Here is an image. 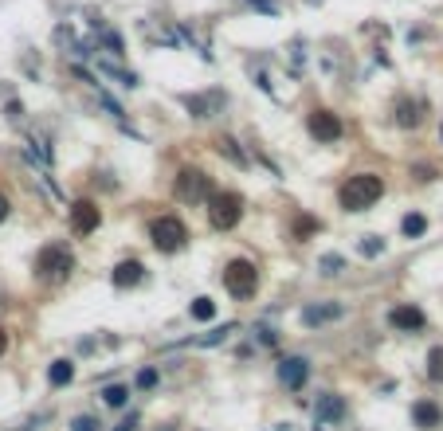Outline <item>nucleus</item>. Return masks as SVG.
I'll return each instance as SVG.
<instances>
[{"label": "nucleus", "mask_w": 443, "mask_h": 431, "mask_svg": "<svg viewBox=\"0 0 443 431\" xmlns=\"http://www.w3.org/2000/svg\"><path fill=\"white\" fill-rule=\"evenodd\" d=\"M381 196H384V180L376 177V173H357V177H350L338 188V204L345 212H365V208H373Z\"/></svg>", "instance_id": "f257e3e1"}, {"label": "nucleus", "mask_w": 443, "mask_h": 431, "mask_svg": "<svg viewBox=\"0 0 443 431\" xmlns=\"http://www.w3.org/2000/svg\"><path fill=\"white\" fill-rule=\"evenodd\" d=\"M243 216V200L239 192H212L208 196V220H212L216 231H231Z\"/></svg>", "instance_id": "f03ea898"}, {"label": "nucleus", "mask_w": 443, "mask_h": 431, "mask_svg": "<svg viewBox=\"0 0 443 431\" xmlns=\"http://www.w3.org/2000/svg\"><path fill=\"white\" fill-rule=\"evenodd\" d=\"M224 287H228V294L236 298H251L259 287V271L251 259H231L228 267H224Z\"/></svg>", "instance_id": "7ed1b4c3"}, {"label": "nucleus", "mask_w": 443, "mask_h": 431, "mask_svg": "<svg viewBox=\"0 0 443 431\" xmlns=\"http://www.w3.org/2000/svg\"><path fill=\"white\" fill-rule=\"evenodd\" d=\"M149 239H154L157 251H180L188 239V228L177 220V216H161V220L149 224Z\"/></svg>", "instance_id": "20e7f679"}, {"label": "nucleus", "mask_w": 443, "mask_h": 431, "mask_svg": "<svg viewBox=\"0 0 443 431\" xmlns=\"http://www.w3.org/2000/svg\"><path fill=\"white\" fill-rule=\"evenodd\" d=\"M71 267H75V259H71V251L63 243H47L35 255V275H40V279H63Z\"/></svg>", "instance_id": "39448f33"}, {"label": "nucleus", "mask_w": 443, "mask_h": 431, "mask_svg": "<svg viewBox=\"0 0 443 431\" xmlns=\"http://www.w3.org/2000/svg\"><path fill=\"white\" fill-rule=\"evenodd\" d=\"M212 196V185H208V177L200 169H180L177 173V200L185 204H200Z\"/></svg>", "instance_id": "423d86ee"}, {"label": "nucleus", "mask_w": 443, "mask_h": 431, "mask_svg": "<svg viewBox=\"0 0 443 431\" xmlns=\"http://www.w3.org/2000/svg\"><path fill=\"white\" fill-rule=\"evenodd\" d=\"M306 130L318 137V142H341V134H345L341 118H338V114H330V110H314L306 118Z\"/></svg>", "instance_id": "0eeeda50"}, {"label": "nucleus", "mask_w": 443, "mask_h": 431, "mask_svg": "<svg viewBox=\"0 0 443 431\" xmlns=\"http://www.w3.org/2000/svg\"><path fill=\"white\" fill-rule=\"evenodd\" d=\"M98 224H103V208H98L94 200H75L71 204V228H75L79 236H91Z\"/></svg>", "instance_id": "6e6552de"}, {"label": "nucleus", "mask_w": 443, "mask_h": 431, "mask_svg": "<svg viewBox=\"0 0 443 431\" xmlns=\"http://www.w3.org/2000/svg\"><path fill=\"white\" fill-rule=\"evenodd\" d=\"M389 326H392V330H401V333H420L427 326V318H424L420 306H392V310H389Z\"/></svg>", "instance_id": "1a4fd4ad"}, {"label": "nucleus", "mask_w": 443, "mask_h": 431, "mask_svg": "<svg viewBox=\"0 0 443 431\" xmlns=\"http://www.w3.org/2000/svg\"><path fill=\"white\" fill-rule=\"evenodd\" d=\"M306 377H310V361H306V357H287V361L279 364V381L287 384V389H294V392L306 384Z\"/></svg>", "instance_id": "9d476101"}, {"label": "nucleus", "mask_w": 443, "mask_h": 431, "mask_svg": "<svg viewBox=\"0 0 443 431\" xmlns=\"http://www.w3.org/2000/svg\"><path fill=\"white\" fill-rule=\"evenodd\" d=\"M345 400L338 396V392H326V396H318V404H314V415H318V423H338V420H345Z\"/></svg>", "instance_id": "9b49d317"}, {"label": "nucleus", "mask_w": 443, "mask_h": 431, "mask_svg": "<svg viewBox=\"0 0 443 431\" xmlns=\"http://www.w3.org/2000/svg\"><path fill=\"white\" fill-rule=\"evenodd\" d=\"M412 423L424 427V431L439 427V423H443V408L435 404V400H416V404H412Z\"/></svg>", "instance_id": "f8f14e48"}, {"label": "nucleus", "mask_w": 443, "mask_h": 431, "mask_svg": "<svg viewBox=\"0 0 443 431\" xmlns=\"http://www.w3.org/2000/svg\"><path fill=\"white\" fill-rule=\"evenodd\" d=\"M341 314H345V306L341 302H330V306H306V310H302V326H310V330H314V326H330V321H338Z\"/></svg>", "instance_id": "ddd939ff"}, {"label": "nucleus", "mask_w": 443, "mask_h": 431, "mask_svg": "<svg viewBox=\"0 0 443 431\" xmlns=\"http://www.w3.org/2000/svg\"><path fill=\"white\" fill-rule=\"evenodd\" d=\"M142 279H145V267L137 259H126L114 267V287H137Z\"/></svg>", "instance_id": "4468645a"}, {"label": "nucleus", "mask_w": 443, "mask_h": 431, "mask_svg": "<svg viewBox=\"0 0 443 431\" xmlns=\"http://www.w3.org/2000/svg\"><path fill=\"white\" fill-rule=\"evenodd\" d=\"M47 381H52L55 389H63V384H71V381H75V364H71L67 357H59V361H52V364H47Z\"/></svg>", "instance_id": "2eb2a0df"}, {"label": "nucleus", "mask_w": 443, "mask_h": 431, "mask_svg": "<svg viewBox=\"0 0 443 431\" xmlns=\"http://www.w3.org/2000/svg\"><path fill=\"white\" fill-rule=\"evenodd\" d=\"M216 149H220V157H228L231 161V165H236V169H248V153H243V149H239V145L236 142H231V137H216Z\"/></svg>", "instance_id": "dca6fc26"}, {"label": "nucleus", "mask_w": 443, "mask_h": 431, "mask_svg": "<svg viewBox=\"0 0 443 431\" xmlns=\"http://www.w3.org/2000/svg\"><path fill=\"white\" fill-rule=\"evenodd\" d=\"M188 106V110H192V118H208V114H212V102H216V94H185V98H180Z\"/></svg>", "instance_id": "f3484780"}, {"label": "nucleus", "mask_w": 443, "mask_h": 431, "mask_svg": "<svg viewBox=\"0 0 443 431\" xmlns=\"http://www.w3.org/2000/svg\"><path fill=\"white\" fill-rule=\"evenodd\" d=\"M401 231L408 239H420L427 231V216H420V212H408V216H404V224H401Z\"/></svg>", "instance_id": "a211bd4d"}, {"label": "nucleus", "mask_w": 443, "mask_h": 431, "mask_svg": "<svg viewBox=\"0 0 443 431\" xmlns=\"http://www.w3.org/2000/svg\"><path fill=\"white\" fill-rule=\"evenodd\" d=\"M396 122H401V126H416V122H420V106L412 98H401V102H396Z\"/></svg>", "instance_id": "6ab92c4d"}, {"label": "nucleus", "mask_w": 443, "mask_h": 431, "mask_svg": "<svg viewBox=\"0 0 443 431\" xmlns=\"http://www.w3.org/2000/svg\"><path fill=\"white\" fill-rule=\"evenodd\" d=\"M188 314H192L196 321H212L216 318V302L212 298H196V302L188 306Z\"/></svg>", "instance_id": "aec40b11"}, {"label": "nucleus", "mask_w": 443, "mask_h": 431, "mask_svg": "<svg viewBox=\"0 0 443 431\" xmlns=\"http://www.w3.org/2000/svg\"><path fill=\"white\" fill-rule=\"evenodd\" d=\"M103 400H106L110 408H122V404L130 400V389H126V384H106V389H103Z\"/></svg>", "instance_id": "412c9836"}, {"label": "nucleus", "mask_w": 443, "mask_h": 431, "mask_svg": "<svg viewBox=\"0 0 443 431\" xmlns=\"http://www.w3.org/2000/svg\"><path fill=\"white\" fill-rule=\"evenodd\" d=\"M98 71H103V75H110V79H118L122 86H137V75H134V71H122V67H114V63H98Z\"/></svg>", "instance_id": "4be33fe9"}, {"label": "nucleus", "mask_w": 443, "mask_h": 431, "mask_svg": "<svg viewBox=\"0 0 443 431\" xmlns=\"http://www.w3.org/2000/svg\"><path fill=\"white\" fill-rule=\"evenodd\" d=\"M427 377H432V381H443V345H435L432 353H427Z\"/></svg>", "instance_id": "5701e85b"}, {"label": "nucleus", "mask_w": 443, "mask_h": 431, "mask_svg": "<svg viewBox=\"0 0 443 431\" xmlns=\"http://www.w3.org/2000/svg\"><path fill=\"white\" fill-rule=\"evenodd\" d=\"M318 271L322 275H341L345 271V259H341V255H322V259H318Z\"/></svg>", "instance_id": "b1692460"}, {"label": "nucleus", "mask_w": 443, "mask_h": 431, "mask_svg": "<svg viewBox=\"0 0 443 431\" xmlns=\"http://www.w3.org/2000/svg\"><path fill=\"white\" fill-rule=\"evenodd\" d=\"M381 251H384V239L381 236H361V255H365V259H376Z\"/></svg>", "instance_id": "393cba45"}, {"label": "nucleus", "mask_w": 443, "mask_h": 431, "mask_svg": "<svg viewBox=\"0 0 443 431\" xmlns=\"http://www.w3.org/2000/svg\"><path fill=\"white\" fill-rule=\"evenodd\" d=\"M98 427H103V423L94 420V415H79V420L71 423V431H98Z\"/></svg>", "instance_id": "a878e982"}, {"label": "nucleus", "mask_w": 443, "mask_h": 431, "mask_svg": "<svg viewBox=\"0 0 443 431\" xmlns=\"http://www.w3.org/2000/svg\"><path fill=\"white\" fill-rule=\"evenodd\" d=\"M157 384V369H142L137 372V389H154Z\"/></svg>", "instance_id": "bb28decb"}, {"label": "nucleus", "mask_w": 443, "mask_h": 431, "mask_svg": "<svg viewBox=\"0 0 443 431\" xmlns=\"http://www.w3.org/2000/svg\"><path fill=\"white\" fill-rule=\"evenodd\" d=\"M314 228H318V224L310 220V216H302V220L294 224V236H310V231H314Z\"/></svg>", "instance_id": "cd10ccee"}, {"label": "nucleus", "mask_w": 443, "mask_h": 431, "mask_svg": "<svg viewBox=\"0 0 443 431\" xmlns=\"http://www.w3.org/2000/svg\"><path fill=\"white\" fill-rule=\"evenodd\" d=\"M8 212H12V204H8V196H4V192H0V224H4V220H8Z\"/></svg>", "instance_id": "c85d7f7f"}, {"label": "nucleus", "mask_w": 443, "mask_h": 431, "mask_svg": "<svg viewBox=\"0 0 443 431\" xmlns=\"http://www.w3.org/2000/svg\"><path fill=\"white\" fill-rule=\"evenodd\" d=\"M4 349H8V333H4V326H0V357H4Z\"/></svg>", "instance_id": "c756f323"}]
</instances>
